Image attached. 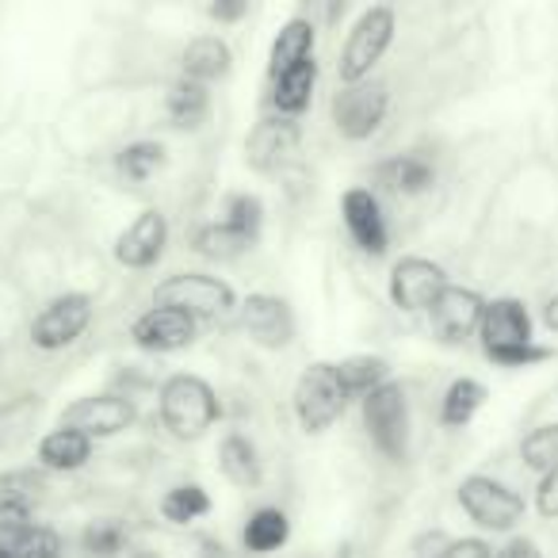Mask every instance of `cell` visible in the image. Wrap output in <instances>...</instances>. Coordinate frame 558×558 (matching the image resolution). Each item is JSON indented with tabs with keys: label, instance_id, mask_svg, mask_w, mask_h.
Masks as SVG:
<instances>
[{
	"label": "cell",
	"instance_id": "cell-1",
	"mask_svg": "<svg viewBox=\"0 0 558 558\" xmlns=\"http://www.w3.org/2000/svg\"><path fill=\"white\" fill-rule=\"evenodd\" d=\"M478 344L482 356L505 372H527V367L547 364L555 356V349L535 341L527 303L517 295L486 299V311L478 322Z\"/></svg>",
	"mask_w": 558,
	"mask_h": 558
},
{
	"label": "cell",
	"instance_id": "cell-2",
	"mask_svg": "<svg viewBox=\"0 0 558 558\" xmlns=\"http://www.w3.org/2000/svg\"><path fill=\"white\" fill-rule=\"evenodd\" d=\"M157 417L177 440H199L222 421V398L207 379L177 372L157 387Z\"/></svg>",
	"mask_w": 558,
	"mask_h": 558
},
{
	"label": "cell",
	"instance_id": "cell-3",
	"mask_svg": "<svg viewBox=\"0 0 558 558\" xmlns=\"http://www.w3.org/2000/svg\"><path fill=\"white\" fill-rule=\"evenodd\" d=\"M360 417H364V433L375 444L387 463H405L410 459L413 440V417H410V395L402 383H383L367 398H360Z\"/></svg>",
	"mask_w": 558,
	"mask_h": 558
},
{
	"label": "cell",
	"instance_id": "cell-4",
	"mask_svg": "<svg viewBox=\"0 0 558 558\" xmlns=\"http://www.w3.org/2000/svg\"><path fill=\"white\" fill-rule=\"evenodd\" d=\"M154 303L172 306L195 322H215L238 314L241 299L230 288V279L215 276V271H172L154 288Z\"/></svg>",
	"mask_w": 558,
	"mask_h": 558
},
{
	"label": "cell",
	"instance_id": "cell-5",
	"mask_svg": "<svg viewBox=\"0 0 558 558\" xmlns=\"http://www.w3.org/2000/svg\"><path fill=\"white\" fill-rule=\"evenodd\" d=\"M456 501L478 532H494V535L517 532L527 517L524 494L505 486L501 478H489V474H466L456 489Z\"/></svg>",
	"mask_w": 558,
	"mask_h": 558
},
{
	"label": "cell",
	"instance_id": "cell-6",
	"mask_svg": "<svg viewBox=\"0 0 558 558\" xmlns=\"http://www.w3.org/2000/svg\"><path fill=\"white\" fill-rule=\"evenodd\" d=\"M395 35H398V16L390 4L379 0V4H372L367 12H360L352 32L344 35L341 58H337V77H341V85H356V81L372 77L375 65L387 58Z\"/></svg>",
	"mask_w": 558,
	"mask_h": 558
},
{
	"label": "cell",
	"instance_id": "cell-7",
	"mask_svg": "<svg viewBox=\"0 0 558 558\" xmlns=\"http://www.w3.org/2000/svg\"><path fill=\"white\" fill-rule=\"evenodd\" d=\"M349 402L352 398L344 395L341 379H337V367L326 364V360L306 364L295 390H291V410H295V421L306 436H326L344 417Z\"/></svg>",
	"mask_w": 558,
	"mask_h": 558
},
{
	"label": "cell",
	"instance_id": "cell-8",
	"mask_svg": "<svg viewBox=\"0 0 558 558\" xmlns=\"http://www.w3.org/2000/svg\"><path fill=\"white\" fill-rule=\"evenodd\" d=\"M93 318H96L93 295H85V291H62V295H54L35 314L27 337H32V344L39 352H65L93 329Z\"/></svg>",
	"mask_w": 558,
	"mask_h": 558
},
{
	"label": "cell",
	"instance_id": "cell-9",
	"mask_svg": "<svg viewBox=\"0 0 558 558\" xmlns=\"http://www.w3.org/2000/svg\"><path fill=\"white\" fill-rule=\"evenodd\" d=\"M329 116L341 138L349 142H367L379 134V126L390 116V93L383 81H356V85H341L329 104Z\"/></svg>",
	"mask_w": 558,
	"mask_h": 558
},
{
	"label": "cell",
	"instance_id": "cell-10",
	"mask_svg": "<svg viewBox=\"0 0 558 558\" xmlns=\"http://www.w3.org/2000/svg\"><path fill=\"white\" fill-rule=\"evenodd\" d=\"M238 326L256 349L279 352L295 344L299 337V318L291 311L288 299L271 295V291H253L238 303Z\"/></svg>",
	"mask_w": 558,
	"mask_h": 558
},
{
	"label": "cell",
	"instance_id": "cell-11",
	"mask_svg": "<svg viewBox=\"0 0 558 558\" xmlns=\"http://www.w3.org/2000/svg\"><path fill=\"white\" fill-rule=\"evenodd\" d=\"M451 279L448 271L440 268L436 260L428 256H402L395 260L390 268V279H387V295L395 303V311L402 314H428V306L440 299V291L448 288Z\"/></svg>",
	"mask_w": 558,
	"mask_h": 558
},
{
	"label": "cell",
	"instance_id": "cell-12",
	"mask_svg": "<svg viewBox=\"0 0 558 558\" xmlns=\"http://www.w3.org/2000/svg\"><path fill=\"white\" fill-rule=\"evenodd\" d=\"M134 421H138L134 398L123 395V390H108V395H88V398L70 402L62 410V417H58V425L81 428V433L93 436V440H111V436L126 433Z\"/></svg>",
	"mask_w": 558,
	"mask_h": 558
},
{
	"label": "cell",
	"instance_id": "cell-13",
	"mask_svg": "<svg viewBox=\"0 0 558 558\" xmlns=\"http://www.w3.org/2000/svg\"><path fill=\"white\" fill-rule=\"evenodd\" d=\"M482 311H486V295H482V291L448 283V288L440 291V299L428 306L425 318L436 341L456 349V344H466L471 337H478Z\"/></svg>",
	"mask_w": 558,
	"mask_h": 558
},
{
	"label": "cell",
	"instance_id": "cell-14",
	"mask_svg": "<svg viewBox=\"0 0 558 558\" xmlns=\"http://www.w3.org/2000/svg\"><path fill=\"white\" fill-rule=\"evenodd\" d=\"M165 248H169V218L157 207L142 210L126 222V230H119L111 256H116L119 268L126 271H149L161 264Z\"/></svg>",
	"mask_w": 558,
	"mask_h": 558
},
{
	"label": "cell",
	"instance_id": "cell-15",
	"mask_svg": "<svg viewBox=\"0 0 558 558\" xmlns=\"http://www.w3.org/2000/svg\"><path fill=\"white\" fill-rule=\"evenodd\" d=\"M341 222H344V230H349L352 245L364 256H387L390 226H387V210H383L375 187H349V192L341 195Z\"/></svg>",
	"mask_w": 558,
	"mask_h": 558
},
{
	"label": "cell",
	"instance_id": "cell-16",
	"mask_svg": "<svg viewBox=\"0 0 558 558\" xmlns=\"http://www.w3.org/2000/svg\"><path fill=\"white\" fill-rule=\"evenodd\" d=\"M195 337H199V322L172 311V306L154 303L131 322V341L142 352H154V356H172V352L192 349Z\"/></svg>",
	"mask_w": 558,
	"mask_h": 558
},
{
	"label": "cell",
	"instance_id": "cell-17",
	"mask_svg": "<svg viewBox=\"0 0 558 558\" xmlns=\"http://www.w3.org/2000/svg\"><path fill=\"white\" fill-rule=\"evenodd\" d=\"M299 142H303L299 119L276 116V111H271V116H264L260 123L248 131L245 161L253 165L256 172H264V177H276V172L299 154Z\"/></svg>",
	"mask_w": 558,
	"mask_h": 558
},
{
	"label": "cell",
	"instance_id": "cell-18",
	"mask_svg": "<svg viewBox=\"0 0 558 558\" xmlns=\"http://www.w3.org/2000/svg\"><path fill=\"white\" fill-rule=\"evenodd\" d=\"M372 184H375V192L413 199V195H425L428 187L436 184V161L428 154H421V149L383 157V161L372 169Z\"/></svg>",
	"mask_w": 558,
	"mask_h": 558
},
{
	"label": "cell",
	"instance_id": "cell-19",
	"mask_svg": "<svg viewBox=\"0 0 558 558\" xmlns=\"http://www.w3.org/2000/svg\"><path fill=\"white\" fill-rule=\"evenodd\" d=\"M93 451H96V440L85 436L81 428H70V425H54L50 433L39 436L35 444V459L47 474H77L93 463Z\"/></svg>",
	"mask_w": 558,
	"mask_h": 558
},
{
	"label": "cell",
	"instance_id": "cell-20",
	"mask_svg": "<svg viewBox=\"0 0 558 558\" xmlns=\"http://www.w3.org/2000/svg\"><path fill=\"white\" fill-rule=\"evenodd\" d=\"M314 93H318V58L299 62L295 70L279 73V77L268 81L271 111H276V116H288V119H303L314 104Z\"/></svg>",
	"mask_w": 558,
	"mask_h": 558
},
{
	"label": "cell",
	"instance_id": "cell-21",
	"mask_svg": "<svg viewBox=\"0 0 558 558\" xmlns=\"http://www.w3.org/2000/svg\"><path fill=\"white\" fill-rule=\"evenodd\" d=\"M233 70V50L222 35H195L187 47L180 50V77L199 81V85H215L226 81Z\"/></svg>",
	"mask_w": 558,
	"mask_h": 558
},
{
	"label": "cell",
	"instance_id": "cell-22",
	"mask_svg": "<svg viewBox=\"0 0 558 558\" xmlns=\"http://www.w3.org/2000/svg\"><path fill=\"white\" fill-rule=\"evenodd\" d=\"M314 47H318V27H314V20L311 16H291L288 24L276 32V39H271L268 81L279 77V73L295 70L299 62H311Z\"/></svg>",
	"mask_w": 558,
	"mask_h": 558
},
{
	"label": "cell",
	"instance_id": "cell-23",
	"mask_svg": "<svg viewBox=\"0 0 558 558\" xmlns=\"http://www.w3.org/2000/svg\"><path fill=\"white\" fill-rule=\"evenodd\" d=\"M218 471L230 486L238 489H260L264 486V459L260 448L245 433H226L218 440Z\"/></svg>",
	"mask_w": 558,
	"mask_h": 558
},
{
	"label": "cell",
	"instance_id": "cell-24",
	"mask_svg": "<svg viewBox=\"0 0 558 558\" xmlns=\"http://www.w3.org/2000/svg\"><path fill=\"white\" fill-rule=\"evenodd\" d=\"M288 539H291V517L279 509V505H260V509H253L245 527H241V547L256 558L283 550Z\"/></svg>",
	"mask_w": 558,
	"mask_h": 558
},
{
	"label": "cell",
	"instance_id": "cell-25",
	"mask_svg": "<svg viewBox=\"0 0 558 558\" xmlns=\"http://www.w3.org/2000/svg\"><path fill=\"white\" fill-rule=\"evenodd\" d=\"M165 119L177 131H199L210 119V85L177 77L169 85V96H165Z\"/></svg>",
	"mask_w": 558,
	"mask_h": 558
},
{
	"label": "cell",
	"instance_id": "cell-26",
	"mask_svg": "<svg viewBox=\"0 0 558 558\" xmlns=\"http://www.w3.org/2000/svg\"><path fill=\"white\" fill-rule=\"evenodd\" d=\"M165 161H169V149H165V142H157V138L126 142V146L111 157V165H116V177L123 180L126 187L149 184V180L165 169Z\"/></svg>",
	"mask_w": 558,
	"mask_h": 558
},
{
	"label": "cell",
	"instance_id": "cell-27",
	"mask_svg": "<svg viewBox=\"0 0 558 558\" xmlns=\"http://www.w3.org/2000/svg\"><path fill=\"white\" fill-rule=\"evenodd\" d=\"M486 402H489L486 383L471 379V375L451 379L448 390H444V398H440V425L451 428V433H459V428H466L474 417H478V410Z\"/></svg>",
	"mask_w": 558,
	"mask_h": 558
},
{
	"label": "cell",
	"instance_id": "cell-28",
	"mask_svg": "<svg viewBox=\"0 0 558 558\" xmlns=\"http://www.w3.org/2000/svg\"><path fill=\"white\" fill-rule=\"evenodd\" d=\"M333 367H337V379H341L344 395H349L352 402H360V398H367L375 387L390 383V364L383 356H375V352L344 356V360H337Z\"/></svg>",
	"mask_w": 558,
	"mask_h": 558
},
{
	"label": "cell",
	"instance_id": "cell-29",
	"mask_svg": "<svg viewBox=\"0 0 558 558\" xmlns=\"http://www.w3.org/2000/svg\"><path fill=\"white\" fill-rule=\"evenodd\" d=\"M192 248L203 256V260H210V264H230V260H238V256H245L253 245H248V241L241 238L238 230H230L222 218H210V222L195 226Z\"/></svg>",
	"mask_w": 558,
	"mask_h": 558
},
{
	"label": "cell",
	"instance_id": "cell-30",
	"mask_svg": "<svg viewBox=\"0 0 558 558\" xmlns=\"http://www.w3.org/2000/svg\"><path fill=\"white\" fill-rule=\"evenodd\" d=\"M43 413V402L35 395H20L12 402H0V451L16 448L35 433V421Z\"/></svg>",
	"mask_w": 558,
	"mask_h": 558
},
{
	"label": "cell",
	"instance_id": "cell-31",
	"mask_svg": "<svg viewBox=\"0 0 558 558\" xmlns=\"http://www.w3.org/2000/svg\"><path fill=\"white\" fill-rule=\"evenodd\" d=\"M210 512V494L199 486V482H180V486H172L169 494L161 497V517L169 520V524H195V520H203Z\"/></svg>",
	"mask_w": 558,
	"mask_h": 558
},
{
	"label": "cell",
	"instance_id": "cell-32",
	"mask_svg": "<svg viewBox=\"0 0 558 558\" xmlns=\"http://www.w3.org/2000/svg\"><path fill=\"white\" fill-rule=\"evenodd\" d=\"M81 550L88 558H126V550H131V527L123 520H93L81 532Z\"/></svg>",
	"mask_w": 558,
	"mask_h": 558
},
{
	"label": "cell",
	"instance_id": "cell-33",
	"mask_svg": "<svg viewBox=\"0 0 558 558\" xmlns=\"http://www.w3.org/2000/svg\"><path fill=\"white\" fill-rule=\"evenodd\" d=\"M222 222L230 226V230H238L248 245H256V241H260V233H264V203H260V195H253V192L226 195Z\"/></svg>",
	"mask_w": 558,
	"mask_h": 558
},
{
	"label": "cell",
	"instance_id": "cell-34",
	"mask_svg": "<svg viewBox=\"0 0 558 558\" xmlns=\"http://www.w3.org/2000/svg\"><path fill=\"white\" fill-rule=\"evenodd\" d=\"M520 459H524L527 471L543 474L558 463V421L550 425H539L520 440Z\"/></svg>",
	"mask_w": 558,
	"mask_h": 558
},
{
	"label": "cell",
	"instance_id": "cell-35",
	"mask_svg": "<svg viewBox=\"0 0 558 558\" xmlns=\"http://www.w3.org/2000/svg\"><path fill=\"white\" fill-rule=\"evenodd\" d=\"M43 494H47V471L43 466H9L0 474V497H9V501H24L35 509Z\"/></svg>",
	"mask_w": 558,
	"mask_h": 558
},
{
	"label": "cell",
	"instance_id": "cell-36",
	"mask_svg": "<svg viewBox=\"0 0 558 558\" xmlns=\"http://www.w3.org/2000/svg\"><path fill=\"white\" fill-rule=\"evenodd\" d=\"M12 558H65V539L54 524H32L24 539L12 543Z\"/></svg>",
	"mask_w": 558,
	"mask_h": 558
},
{
	"label": "cell",
	"instance_id": "cell-37",
	"mask_svg": "<svg viewBox=\"0 0 558 558\" xmlns=\"http://www.w3.org/2000/svg\"><path fill=\"white\" fill-rule=\"evenodd\" d=\"M35 524V509L24 501H9V497H0V543L12 547L16 539H24Z\"/></svg>",
	"mask_w": 558,
	"mask_h": 558
},
{
	"label": "cell",
	"instance_id": "cell-38",
	"mask_svg": "<svg viewBox=\"0 0 558 558\" xmlns=\"http://www.w3.org/2000/svg\"><path fill=\"white\" fill-rule=\"evenodd\" d=\"M494 543L482 539V535H459V539H448L444 550L436 558H494Z\"/></svg>",
	"mask_w": 558,
	"mask_h": 558
},
{
	"label": "cell",
	"instance_id": "cell-39",
	"mask_svg": "<svg viewBox=\"0 0 558 558\" xmlns=\"http://www.w3.org/2000/svg\"><path fill=\"white\" fill-rule=\"evenodd\" d=\"M535 512L547 520H558V463L539 474V486H535Z\"/></svg>",
	"mask_w": 558,
	"mask_h": 558
},
{
	"label": "cell",
	"instance_id": "cell-40",
	"mask_svg": "<svg viewBox=\"0 0 558 558\" xmlns=\"http://www.w3.org/2000/svg\"><path fill=\"white\" fill-rule=\"evenodd\" d=\"M248 9H253V0H210L207 16L215 20L218 27H233L248 16Z\"/></svg>",
	"mask_w": 558,
	"mask_h": 558
},
{
	"label": "cell",
	"instance_id": "cell-41",
	"mask_svg": "<svg viewBox=\"0 0 558 558\" xmlns=\"http://www.w3.org/2000/svg\"><path fill=\"white\" fill-rule=\"evenodd\" d=\"M494 558H543V550H539V543L527 539V535H512Z\"/></svg>",
	"mask_w": 558,
	"mask_h": 558
},
{
	"label": "cell",
	"instance_id": "cell-42",
	"mask_svg": "<svg viewBox=\"0 0 558 558\" xmlns=\"http://www.w3.org/2000/svg\"><path fill=\"white\" fill-rule=\"evenodd\" d=\"M539 318H543V326H547L550 333H558V295H550L547 303H543V314H539Z\"/></svg>",
	"mask_w": 558,
	"mask_h": 558
},
{
	"label": "cell",
	"instance_id": "cell-43",
	"mask_svg": "<svg viewBox=\"0 0 558 558\" xmlns=\"http://www.w3.org/2000/svg\"><path fill=\"white\" fill-rule=\"evenodd\" d=\"M344 9H349V0H329V4H326V24H329V27L341 24Z\"/></svg>",
	"mask_w": 558,
	"mask_h": 558
},
{
	"label": "cell",
	"instance_id": "cell-44",
	"mask_svg": "<svg viewBox=\"0 0 558 558\" xmlns=\"http://www.w3.org/2000/svg\"><path fill=\"white\" fill-rule=\"evenodd\" d=\"M126 558H161V555H149V550H138V555H126Z\"/></svg>",
	"mask_w": 558,
	"mask_h": 558
},
{
	"label": "cell",
	"instance_id": "cell-45",
	"mask_svg": "<svg viewBox=\"0 0 558 558\" xmlns=\"http://www.w3.org/2000/svg\"><path fill=\"white\" fill-rule=\"evenodd\" d=\"M0 558H12V547H4V543H0Z\"/></svg>",
	"mask_w": 558,
	"mask_h": 558
},
{
	"label": "cell",
	"instance_id": "cell-46",
	"mask_svg": "<svg viewBox=\"0 0 558 558\" xmlns=\"http://www.w3.org/2000/svg\"><path fill=\"white\" fill-rule=\"evenodd\" d=\"M0 360H4V344H0Z\"/></svg>",
	"mask_w": 558,
	"mask_h": 558
},
{
	"label": "cell",
	"instance_id": "cell-47",
	"mask_svg": "<svg viewBox=\"0 0 558 558\" xmlns=\"http://www.w3.org/2000/svg\"><path fill=\"white\" fill-rule=\"evenodd\" d=\"M383 4H387V0H383Z\"/></svg>",
	"mask_w": 558,
	"mask_h": 558
}]
</instances>
